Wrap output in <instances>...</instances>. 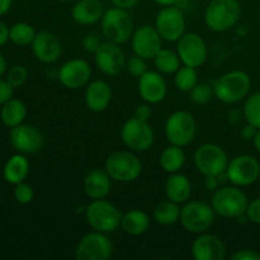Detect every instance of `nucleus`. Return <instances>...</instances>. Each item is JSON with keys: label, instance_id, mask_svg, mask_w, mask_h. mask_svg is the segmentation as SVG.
I'll return each instance as SVG.
<instances>
[{"label": "nucleus", "instance_id": "nucleus-1", "mask_svg": "<svg viewBox=\"0 0 260 260\" xmlns=\"http://www.w3.org/2000/svg\"><path fill=\"white\" fill-rule=\"evenodd\" d=\"M251 89V78L243 70H233L222 74L213 84V93L220 102L235 104L248 96Z\"/></svg>", "mask_w": 260, "mask_h": 260}, {"label": "nucleus", "instance_id": "nucleus-2", "mask_svg": "<svg viewBox=\"0 0 260 260\" xmlns=\"http://www.w3.org/2000/svg\"><path fill=\"white\" fill-rule=\"evenodd\" d=\"M102 35L109 42L123 45L131 41L135 32V23L128 10L112 7L104 10L101 19Z\"/></svg>", "mask_w": 260, "mask_h": 260}, {"label": "nucleus", "instance_id": "nucleus-3", "mask_svg": "<svg viewBox=\"0 0 260 260\" xmlns=\"http://www.w3.org/2000/svg\"><path fill=\"white\" fill-rule=\"evenodd\" d=\"M241 7L238 0H211L205 10V23L212 32H228L240 19Z\"/></svg>", "mask_w": 260, "mask_h": 260}, {"label": "nucleus", "instance_id": "nucleus-4", "mask_svg": "<svg viewBox=\"0 0 260 260\" xmlns=\"http://www.w3.org/2000/svg\"><path fill=\"white\" fill-rule=\"evenodd\" d=\"M248 205L249 200L245 192L233 184L218 188L213 192L211 200V206L216 215L225 218H238L239 216L245 215Z\"/></svg>", "mask_w": 260, "mask_h": 260}, {"label": "nucleus", "instance_id": "nucleus-5", "mask_svg": "<svg viewBox=\"0 0 260 260\" xmlns=\"http://www.w3.org/2000/svg\"><path fill=\"white\" fill-rule=\"evenodd\" d=\"M123 213L113 205L104 200H93L85 208V220L94 231L103 234L114 233L121 228Z\"/></svg>", "mask_w": 260, "mask_h": 260}, {"label": "nucleus", "instance_id": "nucleus-6", "mask_svg": "<svg viewBox=\"0 0 260 260\" xmlns=\"http://www.w3.org/2000/svg\"><path fill=\"white\" fill-rule=\"evenodd\" d=\"M216 220L212 206L201 201H188L180 208L179 223L187 233L200 235L207 233Z\"/></svg>", "mask_w": 260, "mask_h": 260}, {"label": "nucleus", "instance_id": "nucleus-7", "mask_svg": "<svg viewBox=\"0 0 260 260\" xmlns=\"http://www.w3.org/2000/svg\"><path fill=\"white\" fill-rule=\"evenodd\" d=\"M104 170L114 182L131 183L141 175L142 162L131 150L114 151L107 157Z\"/></svg>", "mask_w": 260, "mask_h": 260}, {"label": "nucleus", "instance_id": "nucleus-8", "mask_svg": "<svg viewBox=\"0 0 260 260\" xmlns=\"http://www.w3.org/2000/svg\"><path fill=\"white\" fill-rule=\"evenodd\" d=\"M165 139L170 145L185 147L197 135V122L194 116L187 111H175L168 117L164 126Z\"/></svg>", "mask_w": 260, "mask_h": 260}, {"label": "nucleus", "instance_id": "nucleus-9", "mask_svg": "<svg viewBox=\"0 0 260 260\" xmlns=\"http://www.w3.org/2000/svg\"><path fill=\"white\" fill-rule=\"evenodd\" d=\"M119 135L124 146L134 152L147 151L155 142V132L149 121H142L135 116L124 122Z\"/></svg>", "mask_w": 260, "mask_h": 260}, {"label": "nucleus", "instance_id": "nucleus-10", "mask_svg": "<svg viewBox=\"0 0 260 260\" xmlns=\"http://www.w3.org/2000/svg\"><path fill=\"white\" fill-rule=\"evenodd\" d=\"M229 156L225 150L217 144L206 142L198 146L194 152L196 169L203 177H218L226 172Z\"/></svg>", "mask_w": 260, "mask_h": 260}, {"label": "nucleus", "instance_id": "nucleus-11", "mask_svg": "<svg viewBox=\"0 0 260 260\" xmlns=\"http://www.w3.org/2000/svg\"><path fill=\"white\" fill-rule=\"evenodd\" d=\"M113 254V244L108 234L91 231L78 241L74 250L76 260H108Z\"/></svg>", "mask_w": 260, "mask_h": 260}, {"label": "nucleus", "instance_id": "nucleus-12", "mask_svg": "<svg viewBox=\"0 0 260 260\" xmlns=\"http://www.w3.org/2000/svg\"><path fill=\"white\" fill-rule=\"evenodd\" d=\"M228 180L236 187H249L260 178V162L251 155H238L229 160Z\"/></svg>", "mask_w": 260, "mask_h": 260}, {"label": "nucleus", "instance_id": "nucleus-13", "mask_svg": "<svg viewBox=\"0 0 260 260\" xmlns=\"http://www.w3.org/2000/svg\"><path fill=\"white\" fill-rule=\"evenodd\" d=\"M177 53L182 65L198 69L207 61V43L198 33L185 32L177 41Z\"/></svg>", "mask_w": 260, "mask_h": 260}, {"label": "nucleus", "instance_id": "nucleus-14", "mask_svg": "<svg viewBox=\"0 0 260 260\" xmlns=\"http://www.w3.org/2000/svg\"><path fill=\"white\" fill-rule=\"evenodd\" d=\"M155 28L162 41L177 42L185 33V19L183 10L178 7H162L155 17Z\"/></svg>", "mask_w": 260, "mask_h": 260}, {"label": "nucleus", "instance_id": "nucleus-15", "mask_svg": "<svg viewBox=\"0 0 260 260\" xmlns=\"http://www.w3.org/2000/svg\"><path fill=\"white\" fill-rule=\"evenodd\" d=\"M93 55L95 66L104 75L117 76L126 70L127 57L121 45L106 41L101 43Z\"/></svg>", "mask_w": 260, "mask_h": 260}, {"label": "nucleus", "instance_id": "nucleus-16", "mask_svg": "<svg viewBox=\"0 0 260 260\" xmlns=\"http://www.w3.org/2000/svg\"><path fill=\"white\" fill-rule=\"evenodd\" d=\"M57 78L66 89L78 90L90 83L91 66L84 58H70L61 65Z\"/></svg>", "mask_w": 260, "mask_h": 260}, {"label": "nucleus", "instance_id": "nucleus-17", "mask_svg": "<svg viewBox=\"0 0 260 260\" xmlns=\"http://www.w3.org/2000/svg\"><path fill=\"white\" fill-rule=\"evenodd\" d=\"M131 47L134 55L145 60H152L162 48V38L152 25H141L136 28L131 37Z\"/></svg>", "mask_w": 260, "mask_h": 260}, {"label": "nucleus", "instance_id": "nucleus-18", "mask_svg": "<svg viewBox=\"0 0 260 260\" xmlns=\"http://www.w3.org/2000/svg\"><path fill=\"white\" fill-rule=\"evenodd\" d=\"M9 141L18 152L32 155L42 150L45 137L35 126L22 123L14 128H10Z\"/></svg>", "mask_w": 260, "mask_h": 260}, {"label": "nucleus", "instance_id": "nucleus-19", "mask_svg": "<svg viewBox=\"0 0 260 260\" xmlns=\"http://www.w3.org/2000/svg\"><path fill=\"white\" fill-rule=\"evenodd\" d=\"M137 91L141 99L146 103L159 104L167 98L168 84L161 73L147 70L137 80Z\"/></svg>", "mask_w": 260, "mask_h": 260}, {"label": "nucleus", "instance_id": "nucleus-20", "mask_svg": "<svg viewBox=\"0 0 260 260\" xmlns=\"http://www.w3.org/2000/svg\"><path fill=\"white\" fill-rule=\"evenodd\" d=\"M190 253L196 260H223L226 246L217 235L202 233L192 243Z\"/></svg>", "mask_w": 260, "mask_h": 260}, {"label": "nucleus", "instance_id": "nucleus-21", "mask_svg": "<svg viewBox=\"0 0 260 260\" xmlns=\"http://www.w3.org/2000/svg\"><path fill=\"white\" fill-rule=\"evenodd\" d=\"M32 52L42 63H53L62 55V43L60 38L51 32H40L32 42Z\"/></svg>", "mask_w": 260, "mask_h": 260}, {"label": "nucleus", "instance_id": "nucleus-22", "mask_svg": "<svg viewBox=\"0 0 260 260\" xmlns=\"http://www.w3.org/2000/svg\"><path fill=\"white\" fill-rule=\"evenodd\" d=\"M112 88L107 81L94 80L86 85L84 93V101L90 112L102 113L109 107L112 102Z\"/></svg>", "mask_w": 260, "mask_h": 260}, {"label": "nucleus", "instance_id": "nucleus-23", "mask_svg": "<svg viewBox=\"0 0 260 260\" xmlns=\"http://www.w3.org/2000/svg\"><path fill=\"white\" fill-rule=\"evenodd\" d=\"M104 8L101 0H78L71 8V18L79 25H91L101 22Z\"/></svg>", "mask_w": 260, "mask_h": 260}, {"label": "nucleus", "instance_id": "nucleus-24", "mask_svg": "<svg viewBox=\"0 0 260 260\" xmlns=\"http://www.w3.org/2000/svg\"><path fill=\"white\" fill-rule=\"evenodd\" d=\"M112 190V178L106 170L93 169L84 178V192L93 200H104Z\"/></svg>", "mask_w": 260, "mask_h": 260}, {"label": "nucleus", "instance_id": "nucleus-25", "mask_svg": "<svg viewBox=\"0 0 260 260\" xmlns=\"http://www.w3.org/2000/svg\"><path fill=\"white\" fill-rule=\"evenodd\" d=\"M192 192V183L187 175L182 174L180 172L169 174L165 182V196L168 200L178 205H184L190 200Z\"/></svg>", "mask_w": 260, "mask_h": 260}, {"label": "nucleus", "instance_id": "nucleus-26", "mask_svg": "<svg viewBox=\"0 0 260 260\" xmlns=\"http://www.w3.org/2000/svg\"><path fill=\"white\" fill-rule=\"evenodd\" d=\"M150 217L145 211L134 208L123 213L121 220V229L129 236H141L150 229Z\"/></svg>", "mask_w": 260, "mask_h": 260}, {"label": "nucleus", "instance_id": "nucleus-27", "mask_svg": "<svg viewBox=\"0 0 260 260\" xmlns=\"http://www.w3.org/2000/svg\"><path fill=\"white\" fill-rule=\"evenodd\" d=\"M29 168L30 165L28 159L24 156V154L19 152L8 159L3 170V175L8 183L15 185L18 183L24 182L25 178L29 174Z\"/></svg>", "mask_w": 260, "mask_h": 260}, {"label": "nucleus", "instance_id": "nucleus-28", "mask_svg": "<svg viewBox=\"0 0 260 260\" xmlns=\"http://www.w3.org/2000/svg\"><path fill=\"white\" fill-rule=\"evenodd\" d=\"M25 116H27V107L19 99L12 98L8 101L7 103L3 104L2 112H0V117H2V122L9 128H14V127L19 126L24 122Z\"/></svg>", "mask_w": 260, "mask_h": 260}, {"label": "nucleus", "instance_id": "nucleus-29", "mask_svg": "<svg viewBox=\"0 0 260 260\" xmlns=\"http://www.w3.org/2000/svg\"><path fill=\"white\" fill-rule=\"evenodd\" d=\"M185 164V152L183 147L170 145L162 150L160 155V167L168 174L178 173Z\"/></svg>", "mask_w": 260, "mask_h": 260}, {"label": "nucleus", "instance_id": "nucleus-30", "mask_svg": "<svg viewBox=\"0 0 260 260\" xmlns=\"http://www.w3.org/2000/svg\"><path fill=\"white\" fill-rule=\"evenodd\" d=\"M180 208H182L180 205L173 202V201H162L154 208L152 217H154L155 222L161 226L175 225L177 222H179Z\"/></svg>", "mask_w": 260, "mask_h": 260}, {"label": "nucleus", "instance_id": "nucleus-31", "mask_svg": "<svg viewBox=\"0 0 260 260\" xmlns=\"http://www.w3.org/2000/svg\"><path fill=\"white\" fill-rule=\"evenodd\" d=\"M152 61H154V66L156 68V71L161 73L162 75L175 74L178 69L182 66V61H180L177 51H173L170 48L162 47L156 53V56L152 58Z\"/></svg>", "mask_w": 260, "mask_h": 260}, {"label": "nucleus", "instance_id": "nucleus-32", "mask_svg": "<svg viewBox=\"0 0 260 260\" xmlns=\"http://www.w3.org/2000/svg\"><path fill=\"white\" fill-rule=\"evenodd\" d=\"M37 32L32 24L25 22H19L9 28V40L17 46H29L35 41Z\"/></svg>", "mask_w": 260, "mask_h": 260}, {"label": "nucleus", "instance_id": "nucleus-33", "mask_svg": "<svg viewBox=\"0 0 260 260\" xmlns=\"http://www.w3.org/2000/svg\"><path fill=\"white\" fill-rule=\"evenodd\" d=\"M198 84L197 69L182 65L174 74L175 88L183 93H189Z\"/></svg>", "mask_w": 260, "mask_h": 260}, {"label": "nucleus", "instance_id": "nucleus-34", "mask_svg": "<svg viewBox=\"0 0 260 260\" xmlns=\"http://www.w3.org/2000/svg\"><path fill=\"white\" fill-rule=\"evenodd\" d=\"M244 118L248 123L260 128V91L254 93L246 98L243 108Z\"/></svg>", "mask_w": 260, "mask_h": 260}, {"label": "nucleus", "instance_id": "nucleus-35", "mask_svg": "<svg viewBox=\"0 0 260 260\" xmlns=\"http://www.w3.org/2000/svg\"><path fill=\"white\" fill-rule=\"evenodd\" d=\"M215 95L213 93V86L208 83H198L192 90L189 91V99L192 103L197 106H205L212 99Z\"/></svg>", "mask_w": 260, "mask_h": 260}, {"label": "nucleus", "instance_id": "nucleus-36", "mask_svg": "<svg viewBox=\"0 0 260 260\" xmlns=\"http://www.w3.org/2000/svg\"><path fill=\"white\" fill-rule=\"evenodd\" d=\"M147 60L140 57V56L134 55L127 58L126 61V71L134 78H141L147 71Z\"/></svg>", "mask_w": 260, "mask_h": 260}, {"label": "nucleus", "instance_id": "nucleus-37", "mask_svg": "<svg viewBox=\"0 0 260 260\" xmlns=\"http://www.w3.org/2000/svg\"><path fill=\"white\" fill-rule=\"evenodd\" d=\"M28 79V70L22 65H14L9 69L7 74V80L13 88H19L24 85Z\"/></svg>", "mask_w": 260, "mask_h": 260}, {"label": "nucleus", "instance_id": "nucleus-38", "mask_svg": "<svg viewBox=\"0 0 260 260\" xmlns=\"http://www.w3.org/2000/svg\"><path fill=\"white\" fill-rule=\"evenodd\" d=\"M14 198L20 205H29L35 198V190L27 183H18L14 188Z\"/></svg>", "mask_w": 260, "mask_h": 260}, {"label": "nucleus", "instance_id": "nucleus-39", "mask_svg": "<svg viewBox=\"0 0 260 260\" xmlns=\"http://www.w3.org/2000/svg\"><path fill=\"white\" fill-rule=\"evenodd\" d=\"M245 216L246 218H248L249 222L260 225V197L255 198V200H253L251 202H249Z\"/></svg>", "mask_w": 260, "mask_h": 260}, {"label": "nucleus", "instance_id": "nucleus-40", "mask_svg": "<svg viewBox=\"0 0 260 260\" xmlns=\"http://www.w3.org/2000/svg\"><path fill=\"white\" fill-rule=\"evenodd\" d=\"M102 41L99 40V36L95 35V33H89L84 37L83 40V47L86 52L89 53H94L98 47L101 46Z\"/></svg>", "mask_w": 260, "mask_h": 260}, {"label": "nucleus", "instance_id": "nucleus-41", "mask_svg": "<svg viewBox=\"0 0 260 260\" xmlns=\"http://www.w3.org/2000/svg\"><path fill=\"white\" fill-rule=\"evenodd\" d=\"M231 260H260V254L253 249H240L231 255Z\"/></svg>", "mask_w": 260, "mask_h": 260}, {"label": "nucleus", "instance_id": "nucleus-42", "mask_svg": "<svg viewBox=\"0 0 260 260\" xmlns=\"http://www.w3.org/2000/svg\"><path fill=\"white\" fill-rule=\"evenodd\" d=\"M13 93H14V88L8 83V80L0 79V106L10 101L13 98Z\"/></svg>", "mask_w": 260, "mask_h": 260}, {"label": "nucleus", "instance_id": "nucleus-43", "mask_svg": "<svg viewBox=\"0 0 260 260\" xmlns=\"http://www.w3.org/2000/svg\"><path fill=\"white\" fill-rule=\"evenodd\" d=\"M136 118L139 119H142V121H149L150 118H151L152 116V109H151V104L146 103L145 102L144 104H140V106H137L136 111H135V114H134Z\"/></svg>", "mask_w": 260, "mask_h": 260}, {"label": "nucleus", "instance_id": "nucleus-44", "mask_svg": "<svg viewBox=\"0 0 260 260\" xmlns=\"http://www.w3.org/2000/svg\"><path fill=\"white\" fill-rule=\"evenodd\" d=\"M256 131H258V128H256V127H254L253 124H250L246 122V124H244L240 129L241 139H244L245 141H253L254 137H255V135H256Z\"/></svg>", "mask_w": 260, "mask_h": 260}, {"label": "nucleus", "instance_id": "nucleus-45", "mask_svg": "<svg viewBox=\"0 0 260 260\" xmlns=\"http://www.w3.org/2000/svg\"><path fill=\"white\" fill-rule=\"evenodd\" d=\"M244 118L243 111L238 108H231L230 111L228 112V121L229 123L233 124V126H238V124L241 123Z\"/></svg>", "mask_w": 260, "mask_h": 260}, {"label": "nucleus", "instance_id": "nucleus-46", "mask_svg": "<svg viewBox=\"0 0 260 260\" xmlns=\"http://www.w3.org/2000/svg\"><path fill=\"white\" fill-rule=\"evenodd\" d=\"M203 184H205V188L208 192H215V190H217L220 188L221 180L218 177L211 175V177H205V183Z\"/></svg>", "mask_w": 260, "mask_h": 260}, {"label": "nucleus", "instance_id": "nucleus-47", "mask_svg": "<svg viewBox=\"0 0 260 260\" xmlns=\"http://www.w3.org/2000/svg\"><path fill=\"white\" fill-rule=\"evenodd\" d=\"M140 0H111L112 5L117 8H122V9H132L137 5Z\"/></svg>", "mask_w": 260, "mask_h": 260}, {"label": "nucleus", "instance_id": "nucleus-48", "mask_svg": "<svg viewBox=\"0 0 260 260\" xmlns=\"http://www.w3.org/2000/svg\"><path fill=\"white\" fill-rule=\"evenodd\" d=\"M8 41H9V28L4 23L0 22V47L4 46Z\"/></svg>", "mask_w": 260, "mask_h": 260}, {"label": "nucleus", "instance_id": "nucleus-49", "mask_svg": "<svg viewBox=\"0 0 260 260\" xmlns=\"http://www.w3.org/2000/svg\"><path fill=\"white\" fill-rule=\"evenodd\" d=\"M13 5V0H0V15L7 14Z\"/></svg>", "mask_w": 260, "mask_h": 260}, {"label": "nucleus", "instance_id": "nucleus-50", "mask_svg": "<svg viewBox=\"0 0 260 260\" xmlns=\"http://www.w3.org/2000/svg\"><path fill=\"white\" fill-rule=\"evenodd\" d=\"M152 2L160 7H173V5H175L177 0H152Z\"/></svg>", "mask_w": 260, "mask_h": 260}, {"label": "nucleus", "instance_id": "nucleus-51", "mask_svg": "<svg viewBox=\"0 0 260 260\" xmlns=\"http://www.w3.org/2000/svg\"><path fill=\"white\" fill-rule=\"evenodd\" d=\"M5 70H7V60H5L4 56L0 53V78L4 75Z\"/></svg>", "mask_w": 260, "mask_h": 260}, {"label": "nucleus", "instance_id": "nucleus-52", "mask_svg": "<svg viewBox=\"0 0 260 260\" xmlns=\"http://www.w3.org/2000/svg\"><path fill=\"white\" fill-rule=\"evenodd\" d=\"M253 144H254V147H255L256 151L260 154V128L256 131L255 137H254V140H253Z\"/></svg>", "mask_w": 260, "mask_h": 260}, {"label": "nucleus", "instance_id": "nucleus-53", "mask_svg": "<svg viewBox=\"0 0 260 260\" xmlns=\"http://www.w3.org/2000/svg\"><path fill=\"white\" fill-rule=\"evenodd\" d=\"M56 2H60V3H69V2H73V0H56Z\"/></svg>", "mask_w": 260, "mask_h": 260}]
</instances>
